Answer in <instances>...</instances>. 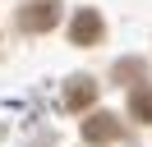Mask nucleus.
Segmentation results:
<instances>
[{
  "label": "nucleus",
  "mask_w": 152,
  "mask_h": 147,
  "mask_svg": "<svg viewBox=\"0 0 152 147\" xmlns=\"http://www.w3.org/2000/svg\"><path fill=\"white\" fill-rule=\"evenodd\" d=\"M60 23V5L56 0H32V5L19 9V28L23 32H51Z\"/></svg>",
  "instance_id": "obj_1"
},
{
  "label": "nucleus",
  "mask_w": 152,
  "mask_h": 147,
  "mask_svg": "<svg viewBox=\"0 0 152 147\" xmlns=\"http://www.w3.org/2000/svg\"><path fill=\"white\" fill-rule=\"evenodd\" d=\"M115 138H120V119H115V115L97 110V115H88V119H83V143L106 147V143H115Z\"/></svg>",
  "instance_id": "obj_2"
},
{
  "label": "nucleus",
  "mask_w": 152,
  "mask_h": 147,
  "mask_svg": "<svg viewBox=\"0 0 152 147\" xmlns=\"http://www.w3.org/2000/svg\"><path fill=\"white\" fill-rule=\"evenodd\" d=\"M69 37H74L78 46L102 41V14H97V9H78V14H74V23H69Z\"/></svg>",
  "instance_id": "obj_3"
},
{
  "label": "nucleus",
  "mask_w": 152,
  "mask_h": 147,
  "mask_svg": "<svg viewBox=\"0 0 152 147\" xmlns=\"http://www.w3.org/2000/svg\"><path fill=\"white\" fill-rule=\"evenodd\" d=\"M92 101H97V83L92 78H69V87H65V106L69 110H83Z\"/></svg>",
  "instance_id": "obj_4"
},
{
  "label": "nucleus",
  "mask_w": 152,
  "mask_h": 147,
  "mask_svg": "<svg viewBox=\"0 0 152 147\" xmlns=\"http://www.w3.org/2000/svg\"><path fill=\"white\" fill-rule=\"evenodd\" d=\"M129 115L143 119V124H152V87H134V97H129Z\"/></svg>",
  "instance_id": "obj_5"
}]
</instances>
